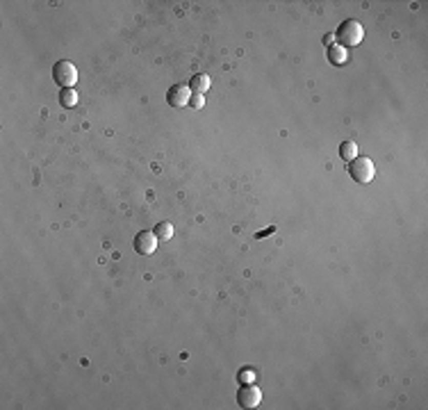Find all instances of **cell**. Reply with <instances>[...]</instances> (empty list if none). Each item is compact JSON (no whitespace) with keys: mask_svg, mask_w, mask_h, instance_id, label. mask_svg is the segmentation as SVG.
Wrapping results in <instances>:
<instances>
[{"mask_svg":"<svg viewBox=\"0 0 428 410\" xmlns=\"http://www.w3.org/2000/svg\"><path fill=\"white\" fill-rule=\"evenodd\" d=\"M59 103H62V107H73V105L78 103V94H75V89H62V94H59Z\"/></svg>","mask_w":428,"mask_h":410,"instance_id":"8fae6325","label":"cell"},{"mask_svg":"<svg viewBox=\"0 0 428 410\" xmlns=\"http://www.w3.org/2000/svg\"><path fill=\"white\" fill-rule=\"evenodd\" d=\"M333 41H335V34H326V37H324V44L328 46V48L333 46Z\"/></svg>","mask_w":428,"mask_h":410,"instance_id":"4fadbf2b","label":"cell"},{"mask_svg":"<svg viewBox=\"0 0 428 410\" xmlns=\"http://www.w3.org/2000/svg\"><path fill=\"white\" fill-rule=\"evenodd\" d=\"M339 155H342V160H355L360 155V148L358 144H353V141H342L339 144Z\"/></svg>","mask_w":428,"mask_h":410,"instance_id":"ba28073f","label":"cell"},{"mask_svg":"<svg viewBox=\"0 0 428 410\" xmlns=\"http://www.w3.org/2000/svg\"><path fill=\"white\" fill-rule=\"evenodd\" d=\"M157 235L151 230H141L139 235L135 237V251L141 253V255H151V253H155L157 249Z\"/></svg>","mask_w":428,"mask_h":410,"instance_id":"8992f818","label":"cell"},{"mask_svg":"<svg viewBox=\"0 0 428 410\" xmlns=\"http://www.w3.org/2000/svg\"><path fill=\"white\" fill-rule=\"evenodd\" d=\"M189 89L194 91V94H203V91H207V89H210V75L196 73L191 78V82H189Z\"/></svg>","mask_w":428,"mask_h":410,"instance_id":"52a82bcc","label":"cell"},{"mask_svg":"<svg viewBox=\"0 0 428 410\" xmlns=\"http://www.w3.org/2000/svg\"><path fill=\"white\" fill-rule=\"evenodd\" d=\"M260 401H262V392H260V387L251 385V383H246V385H242L237 390V403L242 408H258Z\"/></svg>","mask_w":428,"mask_h":410,"instance_id":"277c9868","label":"cell"},{"mask_svg":"<svg viewBox=\"0 0 428 410\" xmlns=\"http://www.w3.org/2000/svg\"><path fill=\"white\" fill-rule=\"evenodd\" d=\"M155 235H157V240H160V242L171 240V237H173V226L169 224V221H162V224H157V228H155Z\"/></svg>","mask_w":428,"mask_h":410,"instance_id":"30bf717a","label":"cell"},{"mask_svg":"<svg viewBox=\"0 0 428 410\" xmlns=\"http://www.w3.org/2000/svg\"><path fill=\"white\" fill-rule=\"evenodd\" d=\"M53 80L62 89H73V84L78 82V69H75V64H71L69 59H59L53 67Z\"/></svg>","mask_w":428,"mask_h":410,"instance_id":"3957f363","label":"cell"},{"mask_svg":"<svg viewBox=\"0 0 428 410\" xmlns=\"http://www.w3.org/2000/svg\"><path fill=\"white\" fill-rule=\"evenodd\" d=\"M349 174H351V178L358 182V185H367V182H371V180H374V176H376L374 162H371L369 158H362V155H358L355 160H351Z\"/></svg>","mask_w":428,"mask_h":410,"instance_id":"7a4b0ae2","label":"cell"},{"mask_svg":"<svg viewBox=\"0 0 428 410\" xmlns=\"http://www.w3.org/2000/svg\"><path fill=\"white\" fill-rule=\"evenodd\" d=\"M269 232H273V228H269V230H262V232H258V240H260V237H264V235H269Z\"/></svg>","mask_w":428,"mask_h":410,"instance_id":"5bb4252c","label":"cell"},{"mask_svg":"<svg viewBox=\"0 0 428 410\" xmlns=\"http://www.w3.org/2000/svg\"><path fill=\"white\" fill-rule=\"evenodd\" d=\"M328 59H330V64H335V67H342V64L346 62V48H342V46H330Z\"/></svg>","mask_w":428,"mask_h":410,"instance_id":"9c48e42d","label":"cell"},{"mask_svg":"<svg viewBox=\"0 0 428 410\" xmlns=\"http://www.w3.org/2000/svg\"><path fill=\"white\" fill-rule=\"evenodd\" d=\"M362 37H365L362 25H360L358 21H353V18L344 21L337 28V32H335V39L339 41V46H342V48H344V46H358L360 41H362Z\"/></svg>","mask_w":428,"mask_h":410,"instance_id":"6da1fadb","label":"cell"},{"mask_svg":"<svg viewBox=\"0 0 428 410\" xmlns=\"http://www.w3.org/2000/svg\"><path fill=\"white\" fill-rule=\"evenodd\" d=\"M189 105H191V107H196V110H201L203 105H205V98H203L201 94H191V98H189Z\"/></svg>","mask_w":428,"mask_h":410,"instance_id":"7c38bea8","label":"cell"},{"mask_svg":"<svg viewBox=\"0 0 428 410\" xmlns=\"http://www.w3.org/2000/svg\"><path fill=\"white\" fill-rule=\"evenodd\" d=\"M191 98V89L187 87V84H173V87L166 91V103L171 105V107H185L187 103H189Z\"/></svg>","mask_w":428,"mask_h":410,"instance_id":"5b68a950","label":"cell"}]
</instances>
